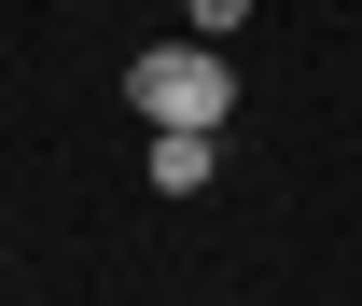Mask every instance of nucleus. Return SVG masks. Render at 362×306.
Masks as SVG:
<instances>
[{
	"instance_id": "f257e3e1",
	"label": "nucleus",
	"mask_w": 362,
	"mask_h": 306,
	"mask_svg": "<svg viewBox=\"0 0 362 306\" xmlns=\"http://www.w3.org/2000/svg\"><path fill=\"white\" fill-rule=\"evenodd\" d=\"M126 112H153V126H223L237 112V70H223V42H153V56H126Z\"/></svg>"
},
{
	"instance_id": "f03ea898",
	"label": "nucleus",
	"mask_w": 362,
	"mask_h": 306,
	"mask_svg": "<svg viewBox=\"0 0 362 306\" xmlns=\"http://www.w3.org/2000/svg\"><path fill=\"white\" fill-rule=\"evenodd\" d=\"M223 167V126H153V195H209Z\"/></svg>"
},
{
	"instance_id": "7ed1b4c3",
	"label": "nucleus",
	"mask_w": 362,
	"mask_h": 306,
	"mask_svg": "<svg viewBox=\"0 0 362 306\" xmlns=\"http://www.w3.org/2000/svg\"><path fill=\"white\" fill-rule=\"evenodd\" d=\"M181 28H195V42H237V28H251V0H181Z\"/></svg>"
}]
</instances>
